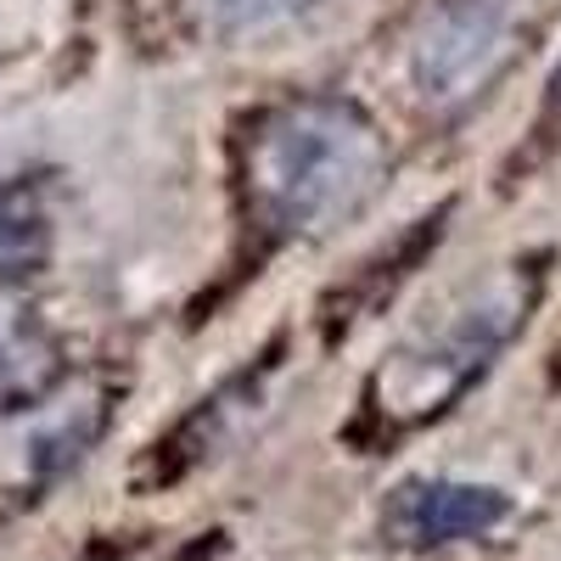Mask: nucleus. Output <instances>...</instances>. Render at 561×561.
<instances>
[{"label": "nucleus", "mask_w": 561, "mask_h": 561, "mask_svg": "<svg viewBox=\"0 0 561 561\" xmlns=\"http://www.w3.org/2000/svg\"><path fill=\"white\" fill-rule=\"evenodd\" d=\"M539 304V264H505L483 287H472L460 304H449L433 325L404 337L365 388V410L388 433L421 427L466 399L483 370L500 359V348L523 332L528 309Z\"/></svg>", "instance_id": "f03ea898"}, {"label": "nucleus", "mask_w": 561, "mask_h": 561, "mask_svg": "<svg viewBox=\"0 0 561 561\" xmlns=\"http://www.w3.org/2000/svg\"><path fill=\"white\" fill-rule=\"evenodd\" d=\"M550 107L561 113V68H556V79H550Z\"/></svg>", "instance_id": "1a4fd4ad"}, {"label": "nucleus", "mask_w": 561, "mask_h": 561, "mask_svg": "<svg viewBox=\"0 0 561 561\" xmlns=\"http://www.w3.org/2000/svg\"><path fill=\"white\" fill-rule=\"evenodd\" d=\"M511 517V494L494 483H460V478H415L388 494L382 534L404 550H444L460 539H483Z\"/></svg>", "instance_id": "20e7f679"}, {"label": "nucleus", "mask_w": 561, "mask_h": 561, "mask_svg": "<svg viewBox=\"0 0 561 561\" xmlns=\"http://www.w3.org/2000/svg\"><path fill=\"white\" fill-rule=\"evenodd\" d=\"M314 7V0H197V12L219 28V34H264L280 28Z\"/></svg>", "instance_id": "0eeeda50"}, {"label": "nucleus", "mask_w": 561, "mask_h": 561, "mask_svg": "<svg viewBox=\"0 0 561 561\" xmlns=\"http://www.w3.org/2000/svg\"><path fill=\"white\" fill-rule=\"evenodd\" d=\"M393 174L382 124L343 96H287L242 135V197L270 237H325L359 219Z\"/></svg>", "instance_id": "f257e3e1"}, {"label": "nucleus", "mask_w": 561, "mask_h": 561, "mask_svg": "<svg viewBox=\"0 0 561 561\" xmlns=\"http://www.w3.org/2000/svg\"><path fill=\"white\" fill-rule=\"evenodd\" d=\"M174 561H230V556H225V539L214 534V539H197L192 550H180Z\"/></svg>", "instance_id": "6e6552de"}, {"label": "nucleus", "mask_w": 561, "mask_h": 561, "mask_svg": "<svg viewBox=\"0 0 561 561\" xmlns=\"http://www.w3.org/2000/svg\"><path fill=\"white\" fill-rule=\"evenodd\" d=\"M45 242H51V225H45L34 192L0 180V275H18V270L39 264Z\"/></svg>", "instance_id": "423d86ee"}, {"label": "nucleus", "mask_w": 561, "mask_h": 561, "mask_svg": "<svg viewBox=\"0 0 561 561\" xmlns=\"http://www.w3.org/2000/svg\"><path fill=\"white\" fill-rule=\"evenodd\" d=\"M62 382V343L28 304L0 293V415L39 404Z\"/></svg>", "instance_id": "39448f33"}, {"label": "nucleus", "mask_w": 561, "mask_h": 561, "mask_svg": "<svg viewBox=\"0 0 561 561\" xmlns=\"http://www.w3.org/2000/svg\"><path fill=\"white\" fill-rule=\"evenodd\" d=\"M528 28V0H438L410 51L421 102L438 113L483 102L523 57Z\"/></svg>", "instance_id": "7ed1b4c3"}]
</instances>
